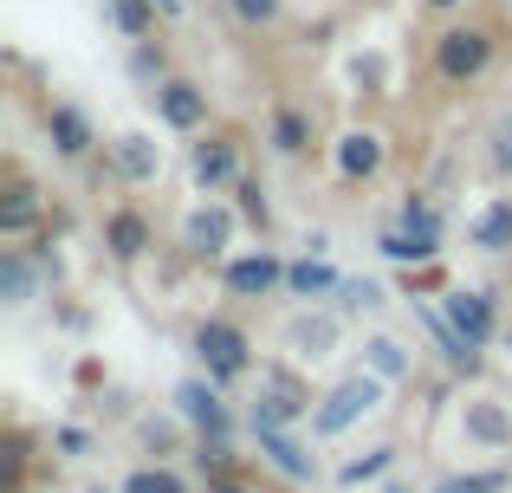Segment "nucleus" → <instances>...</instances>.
I'll return each mask as SVG.
<instances>
[{"mask_svg": "<svg viewBox=\"0 0 512 493\" xmlns=\"http://www.w3.org/2000/svg\"><path fill=\"white\" fill-rule=\"evenodd\" d=\"M493 59H500V33H493V26H480V20L441 26L435 46H428V72H435L441 85H454V91L480 85V78L493 72Z\"/></svg>", "mask_w": 512, "mask_h": 493, "instance_id": "nucleus-1", "label": "nucleus"}, {"mask_svg": "<svg viewBox=\"0 0 512 493\" xmlns=\"http://www.w3.org/2000/svg\"><path fill=\"white\" fill-rule=\"evenodd\" d=\"M195 357H201V370H208L214 390L253 377V338L234 325V318H201L195 325Z\"/></svg>", "mask_w": 512, "mask_h": 493, "instance_id": "nucleus-2", "label": "nucleus"}, {"mask_svg": "<svg viewBox=\"0 0 512 493\" xmlns=\"http://www.w3.org/2000/svg\"><path fill=\"white\" fill-rule=\"evenodd\" d=\"M383 390H389V383H383V377H370V370H357V377H344L338 390H331L325 403L312 409V435H318V442H331V435H344L350 422L376 416V409H383Z\"/></svg>", "mask_w": 512, "mask_h": 493, "instance_id": "nucleus-3", "label": "nucleus"}, {"mask_svg": "<svg viewBox=\"0 0 512 493\" xmlns=\"http://www.w3.org/2000/svg\"><path fill=\"white\" fill-rule=\"evenodd\" d=\"M312 409H318L312 390H305L286 364L260 370V390H253V429H292V422H305Z\"/></svg>", "mask_w": 512, "mask_h": 493, "instance_id": "nucleus-4", "label": "nucleus"}, {"mask_svg": "<svg viewBox=\"0 0 512 493\" xmlns=\"http://www.w3.org/2000/svg\"><path fill=\"white\" fill-rule=\"evenodd\" d=\"M188 176H195L201 195H221L247 182V163H240V137L234 130H208V137L188 150Z\"/></svg>", "mask_w": 512, "mask_h": 493, "instance_id": "nucleus-5", "label": "nucleus"}, {"mask_svg": "<svg viewBox=\"0 0 512 493\" xmlns=\"http://www.w3.org/2000/svg\"><path fill=\"white\" fill-rule=\"evenodd\" d=\"M52 221H46V195L26 182V169L20 163H7V182H0V241H26V234H46Z\"/></svg>", "mask_w": 512, "mask_h": 493, "instance_id": "nucleus-6", "label": "nucleus"}, {"mask_svg": "<svg viewBox=\"0 0 512 493\" xmlns=\"http://www.w3.org/2000/svg\"><path fill=\"white\" fill-rule=\"evenodd\" d=\"M156 117H163V130H175V137H208V91L195 85V78H163V85L150 91Z\"/></svg>", "mask_w": 512, "mask_h": 493, "instance_id": "nucleus-7", "label": "nucleus"}, {"mask_svg": "<svg viewBox=\"0 0 512 493\" xmlns=\"http://www.w3.org/2000/svg\"><path fill=\"white\" fill-rule=\"evenodd\" d=\"M286 266L292 260H279L273 247H247V253H234V260H221V286L234 292V299H273V292L286 286Z\"/></svg>", "mask_w": 512, "mask_h": 493, "instance_id": "nucleus-8", "label": "nucleus"}, {"mask_svg": "<svg viewBox=\"0 0 512 493\" xmlns=\"http://www.w3.org/2000/svg\"><path fill=\"white\" fill-rule=\"evenodd\" d=\"M39 124H46V143L59 163H91L98 156V130H91V117L78 111L72 98H52L46 111H39Z\"/></svg>", "mask_w": 512, "mask_h": 493, "instance_id": "nucleus-9", "label": "nucleus"}, {"mask_svg": "<svg viewBox=\"0 0 512 493\" xmlns=\"http://www.w3.org/2000/svg\"><path fill=\"white\" fill-rule=\"evenodd\" d=\"M441 318H448L474 351H487V344L500 338V305H493V292H480V286H454L448 305H441Z\"/></svg>", "mask_w": 512, "mask_h": 493, "instance_id": "nucleus-10", "label": "nucleus"}, {"mask_svg": "<svg viewBox=\"0 0 512 493\" xmlns=\"http://www.w3.org/2000/svg\"><path fill=\"white\" fill-rule=\"evenodd\" d=\"M175 416H182L188 429H201V442H227V429H234V416H227L221 390H214L208 377H188L182 390H175Z\"/></svg>", "mask_w": 512, "mask_h": 493, "instance_id": "nucleus-11", "label": "nucleus"}, {"mask_svg": "<svg viewBox=\"0 0 512 493\" xmlns=\"http://www.w3.org/2000/svg\"><path fill=\"white\" fill-rule=\"evenodd\" d=\"M156 247V228H150V215H143V208H111V215H104V253H111L117 266H137L143 253Z\"/></svg>", "mask_w": 512, "mask_h": 493, "instance_id": "nucleus-12", "label": "nucleus"}, {"mask_svg": "<svg viewBox=\"0 0 512 493\" xmlns=\"http://www.w3.org/2000/svg\"><path fill=\"white\" fill-rule=\"evenodd\" d=\"M331 163H338V182H370V176H383L389 143L376 137V130H344V137L331 143Z\"/></svg>", "mask_w": 512, "mask_h": 493, "instance_id": "nucleus-13", "label": "nucleus"}, {"mask_svg": "<svg viewBox=\"0 0 512 493\" xmlns=\"http://www.w3.org/2000/svg\"><path fill=\"white\" fill-rule=\"evenodd\" d=\"M318 130H312V111H299V104L279 98L273 111H266V150L286 156V163H299V156H312Z\"/></svg>", "mask_w": 512, "mask_h": 493, "instance_id": "nucleus-14", "label": "nucleus"}, {"mask_svg": "<svg viewBox=\"0 0 512 493\" xmlns=\"http://www.w3.org/2000/svg\"><path fill=\"white\" fill-rule=\"evenodd\" d=\"M227 241H234V208L227 202H201L195 215H188V253H195V260H234Z\"/></svg>", "mask_w": 512, "mask_h": 493, "instance_id": "nucleus-15", "label": "nucleus"}, {"mask_svg": "<svg viewBox=\"0 0 512 493\" xmlns=\"http://www.w3.org/2000/svg\"><path fill=\"white\" fill-rule=\"evenodd\" d=\"M260 435V461L286 481H318V455H305V442L292 429H253Z\"/></svg>", "mask_w": 512, "mask_h": 493, "instance_id": "nucleus-16", "label": "nucleus"}, {"mask_svg": "<svg viewBox=\"0 0 512 493\" xmlns=\"http://www.w3.org/2000/svg\"><path fill=\"white\" fill-rule=\"evenodd\" d=\"M338 286H344V279H338V266H331L325 253H299V260L286 266V292L305 299V305H312V299H338Z\"/></svg>", "mask_w": 512, "mask_h": 493, "instance_id": "nucleus-17", "label": "nucleus"}, {"mask_svg": "<svg viewBox=\"0 0 512 493\" xmlns=\"http://www.w3.org/2000/svg\"><path fill=\"white\" fill-rule=\"evenodd\" d=\"M461 429H467V442H480V448H512V416H506V403H493V396H474V403L461 409Z\"/></svg>", "mask_w": 512, "mask_h": 493, "instance_id": "nucleus-18", "label": "nucleus"}, {"mask_svg": "<svg viewBox=\"0 0 512 493\" xmlns=\"http://www.w3.org/2000/svg\"><path fill=\"white\" fill-rule=\"evenodd\" d=\"M111 156H117V176H124V182H156V176H163V150H156L143 130L117 137V143H111Z\"/></svg>", "mask_w": 512, "mask_h": 493, "instance_id": "nucleus-19", "label": "nucleus"}, {"mask_svg": "<svg viewBox=\"0 0 512 493\" xmlns=\"http://www.w3.org/2000/svg\"><path fill=\"white\" fill-rule=\"evenodd\" d=\"M467 241L480 253H512V202H487L474 221H467Z\"/></svg>", "mask_w": 512, "mask_h": 493, "instance_id": "nucleus-20", "label": "nucleus"}, {"mask_svg": "<svg viewBox=\"0 0 512 493\" xmlns=\"http://www.w3.org/2000/svg\"><path fill=\"white\" fill-rule=\"evenodd\" d=\"M104 20H111L130 46H143V39H156V0H104Z\"/></svg>", "mask_w": 512, "mask_h": 493, "instance_id": "nucleus-21", "label": "nucleus"}, {"mask_svg": "<svg viewBox=\"0 0 512 493\" xmlns=\"http://www.w3.org/2000/svg\"><path fill=\"white\" fill-rule=\"evenodd\" d=\"M376 247H383V260L409 266V273H422V266H435V260H441V241H415V234H402V228H389Z\"/></svg>", "mask_w": 512, "mask_h": 493, "instance_id": "nucleus-22", "label": "nucleus"}, {"mask_svg": "<svg viewBox=\"0 0 512 493\" xmlns=\"http://www.w3.org/2000/svg\"><path fill=\"white\" fill-rule=\"evenodd\" d=\"M363 370L383 377V383H402V377H409V351H402L396 338H370V344H363Z\"/></svg>", "mask_w": 512, "mask_h": 493, "instance_id": "nucleus-23", "label": "nucleus"}, {"mask_svg": "<svg viewBox=\"0 0 512 493\" xmlns=\"http://www.w3.org/2000/svg\"><path fill=\"white\" fill-rule=\"evenodd\" d=\"M396 228H402V234H415V241H441V208L428 202V195H402Z\"/></svg>", "mask_w": 512, "mask_h": 493, "instance_id": "nucleus-24", "label": "nucleus"}, {"mask_svg": "<svg viewBox=\"0 0 512 493\" xmlns=\"http://www.w3.org/2000/svg\"><path fill=\"white\" fill-rule=\"evenodd\" d=\"M0 292H7V305L33 299V266H26L20 247H0Z\"/></svg>", "mask_w": 512, "mask_h": 493, "instance_id": "nucleus-25", "label": "nucleus"}, {"mask_svg": "<svg viewBox=\"0 0 512 493\" xmlns=\"http://www.w3.org/2000/svg\"><path fill=\"white\" fill-rule=\"evenodd\" d=\"M234 215L240 221H247V228H273V202H266V182L260 176H247V182H240V189H234Z\"/></svg>", "mask_w": 512, "mask_h": 493, "instance_id": "nucleus-26", "label": "nucleus"}, {"mask_svg": "<svg viewBox=\"0 0 512 493\" xmlns=\"http://www.w3.org/2000/svg\"><path fill=\"white\" fill-rule=\"evenodd\" d=\"M227 13H234L240 33H273L279 13H286V0H227Z\"/></svg>", "mask_w": 512, "mask_h": 493, "instance_id": "nucleus-27", "label": "nucleus"}, {"mask_svg": "<svg viewBox=\"0 0 512 493\" xmlns=\"http://www.w3.org/2000/svg\"><path fill=\"white\" fill-rule=\"evenodd\" d=\"M389 468H396V448H370V455H357V461L338 468V487H363V481H376V474H389Z\"/></svg>", "mask_w": 512, "mask_h": 493, "instance_id": "nucleus-28", "label": "nucleus"}, {"mask_svg": "<svg viewBox=\"0 0 512 493\" xmlns=\"http://www.w3.org/2000/svg\"><path fill=\"white\" fill-rule=\"evenodd\" d=\"M124 493H188V481L175 468H163V461H150V468L124 474Z\"/></svg>", "mask_w": 512, "mask_h": 493, "instance_id": "nucleus-29", "label": "nucleus"}, {"mask_svg": "<svg viewBox=\"0 0 512 493\" xmlns=\"http://www.w3.org/2000/svg\"><path fill=\"white\" fill-rule=\"evenodd\" d=\"M130 72H137V78H143L150 91L163 85V78H175V72H169V52L156 46V39H143V46H130Z\"/></svg>", "mask_w": 512, "mask_h": 493, "instance_id": "nucleus-30", "label": "nucleus"}, {"mask_svg": "<svg viewBox=\"0 0 512 493\" xmlns=\"http://www.w3.org/2000/svg\"><path fill=\"white\" fill-rule=\"evenodd\" d=\"M512 487V474L506 468H487V474H448L435 493H506Z\"/></svg>", "mask_w": 512, "mask_h": 493, "instance_id": "nucleus-31", "label": "nucleus"}, {"mask_svg": "<svg viewBox=\"0 0 512 493\" xmlns=\"http://www.w3.org/2000/svg\"><path fill=\"white\" fill-rule=\"evenodd\" d=\"M338 338V318H305L299 331H292V344H299V357H325V344Z\"/></svg>", "mask_w": 512, "mask_h": 493, "instance_id": "nucleus-32", "label": "nucleus"}, {"mask_svg": "<svg viewBox=\"0 0 512 493\" xmlns=\"http://www.w3.org/2000/svg\"><path fill=\"white\" fill-rule=\"evenodd\" d=\"M195 468L208 474V487L214 481H234V448H227V442H201L195 448Z\"/></svg>", "mask_w": 512, "mask_h": 493, "instance_id": "nucleus-33", "label": "nucleus"}, {"mask_svg": "<svg viewBox=\"0 0 512 493\" xmlns=\"http://www.w3.org/2000/svg\"><path fill=\"white\" fill-rule=\"evenodd\" d=\"M383 305V286L376 279H344L338 286V312H376Z\"/></svg>", "mask_w": 512, "mask_h": 493, "instance_id": "nucleus-34", "label": "nucleus"}, {"mask_svg": "<svg viewBox=\"0 0 512 493\" xmlns=\"http://www.w3.org/2000/svg\"><path fill=\"white\" fill-rule=\"evenodd\" d=\"M143 448H150V461H163L169 468V455H175V422H143Z\"/></svg>", "mask_w": 512, "mask_h": 493, "instance_id": "nucleus-35", "label": "nucleus"}, {"mask_svg": "<svg viewBox=\"0 0 512 493\" xmlns=\"http://www.w3.org/2000/svg\"><path fill=\"white\" fill-rule=\"evenodd\" d=\"M493 169H500V176L512 182V117H506L500 130H493Z\"/></svg>", "mask_w": 512, "mask_h": 493, "instance_id": "nucleus-36", "label": "nucleus"}, {"mask_svg": "<svg viewBox=\"0 0 512 493\" xmlns=\"http://www.w3.org/2000/svg\"><path fill=\"white\" fill-rule=\"evenodd\" d=\"M52 448H59V455H85L91 435H85V429H59V435H52Z\"/></svg>", "mask_w": 512, "mask_h": 493, "instance_id": "nucleus-37", "label": "nucleus"}, {"mask_svg": "<svg viewBox=\"0 0 512 493\" xmlns=\"http://www.w3.org/2000/svg\"><path fill=\"white\" fill-rule=\"evenodd\" d=\"M422 7H428V13H461L467 0H422Z\"/></svg>", "mask_w": 512, "mask_h": 493, "instance_id": "nucleus-38", "label": "nucleus"}, {"mask_svg": "<svg viewBox=\"0 0 512 493\" xmlns=\"http://www.w3.org/2000/svg\"><path fill=\"white\" fill-rule=\"evenodd\" d=\"M208 493H253V487H247V481H214Z\"/></svg>", "mask_w": 512, "mask_h": 493, "instance_id": "nucleus-39", "label": "nucleus"}, {"mask_svg": "<svg viewBox=\"0 0 512 493\" xmlns=\"http://www.w3.org/2000/svg\"><path fill=\"white\" fill-rule=\"evenodd\" d=\"M156 13H182V0H156Z\"/></svg>", "mask_w": 512, "mask_h": 493, "instance_id": "nucleus-40", "label": "nucleus"}, {"mask_svg": "<svg viewBox=\"0 0 512 493\" xmlns=\"http://www.w3.org/2000/svg\"><path fill=\"white\" fill-rule=\"evenodd\" d=\"M389 493H409V487H389Z\"/></svg>", "mask_w": 512, "mask_h": 493, "instance_id": "nucleus-41", "label": "nucleus"}, {"mask_svg": "<svg viewBox=\"0 0 512 493\" xmlns=\"http://www.w3.org/2000/svg\"><path fill=\"white\" fill-rule=\"evenodd\" d=\"M91 493H104V487H91Z\"/></svg>", "mask_w": 512, "mask_h": 493, "instance_id": "nucleus-42", "label": "nucleus"}]
</instances>
